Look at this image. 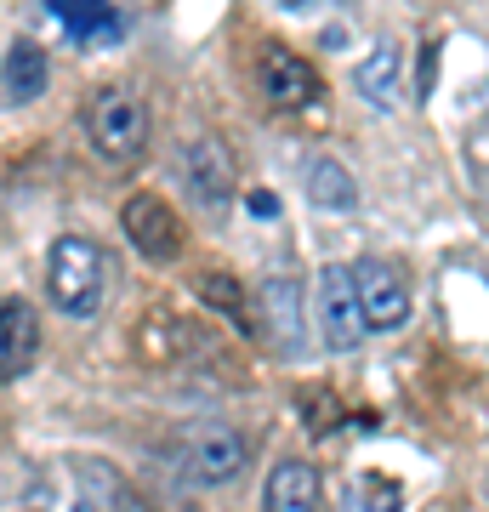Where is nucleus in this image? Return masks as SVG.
Here are the masks:
<instances>
[{
	"label": "nucleus",
	"mask_w": 489,
	"mask_h": 512,
	"mask_svg": "<svg viewBox=\"0 0 489 512\" xmlns=\"http://www.w3.org/2000/svg\"><path fill=\"white\" fill-rule=\"evenodd\" d=\"M347 512H404V484L387 473H359L353 495H347Z\"/></svg>",
	"instance_id": "obj_16"
},
{
	"label": "nucleus",
	"mask_w": 489,
	"mask_h": 512,
	"mask_svg": "<svg viewBox=\"0 0 489 512\" xmlns=\"http://www.w3.org/2000/svg\"><path fill=\"white\" fill-rule=\"evenodd\" d=\"M46 291H52L63 319H91V313L103 308V291H109L103 251L80 234H63L52 245V256H46Z\"/></svg>",
	"instance_id": "obj_1"
},
{
	"label": "nucleus",
	"mask_w": 489,
	"mask_h": 512,
	"mask_svg": "<svg viewBox=\"0 0 489 512\" xmlns=\"http://www.w3.org/2000/svg\"><path fill=\"white\" fill-rule=\"evenodd\" d=\"M279 6H290V12H308V6H319V0H279Z\"/></svg>",
	"instance_id": "obj_21"
},
{
	"label": "nucleus",
	"mask_w": 489,
	"mask_h": 512,
	"mask_svg": "<svg viewBox=\"0 0 489 512\" xmlns=\"http://www.w3.org/2000/svg\"><path fill=\"white\" fill-rule=\"evenodd\" d=\"M273 353H308V325H302V285L273 274L262 285V330H256Z\"/></svg>",
	"instance_id": "obj_8"
},
{
	"label": "nucleus",
	"mask_w": 489,
	"mask_h": 512,
	"mask_svg": "<svg viewBox=\"0 0 489 512\" xmlns=\"http://www.w3.org/2000/svg\"><path fill=\"white\" fill-rule=\"evenodd\" d=\"M120 222H126V239L154 262V268H165V262H177L182 256V222H177V211H171L165 200H154V194H131L126 211H120Z\"/></svg>",
	"instance_id": "obj_6"
},
{
	"label": "nucleus",
	"mask_w": 489,
	"mask_h": 512,
	"mask_svg": "<svg viewBox=\"0 0 489 512\" xmlns=\"http://www.w3.org/2000/svg\"><path fill=\"white\" fill-rule=\"evenodd\" d=\"M268 512H319V473H313V461H279L273 467Z\"/></svg>",
	"instance_id": "obj_13"
},
{
	"label": "nucleus",
	"mask_w": 489,
	"mask_h": 512,
	"mask_svg": "<svg viewBox=\"0 0 489 512\" xmlns=\"http://www.w3.org/2000/svg\"><path fill=\"white\" fill-rule=\"evenodd\" d=\"M353 274H359V302L370 330H399L410 319V279H404L399 262L364 256V262H353Z\"/></svg>",
	"instance_id": "obj_4"
},
{
	"label": "nucleus",
	"mask_w": 489,
	"mask_h": 512,
	"mask_svg": "<svg viewBox=\"0 0 489 512\" xmlns=\"http://www.w3.org/2000/svg\"><path fill=\"white\" fill-rule=\"evenodd\" d=\"M256 86L273 109H308L319 103V74L290 52V46H262L256 52Z\"/></svg>",
	"instance_id": "obj_7"
},
{
	"label": "nucleus",
	"mask_w": 489,
	"mask_h": 512,
	"mask_svg": "<svg viewBox=\"0 0 489 512\" xmlns=\"http://www.w3.org/2000/svg\"><path fill=\"white\" fill-rule=\"evenodd\" d=\"M308 200L330 217H347L353 205H359V183H353V171L342 160H313L308 165Z\"/></svg>",
	"instance_id": "obj_14"
},
{
	"label": "nucleus",
	"mask_w": 489,
	"mask_h": 512,
	"mask_svg": "<svg viewBox=\"0 0 489 512\" xmlns=\"http://www.w3.org/2000/svg\"><path fill=\"white\" fill-rule=\"evenodd\" d=\"M182 177H188V194H194V200L211 205V211H222V205L234 200V183H239L234 148L222 143L217 131L194 137V143H188V154H182Z\"/></svg>",
	"instance_id": "obj_5"
},
{
	"label": "nucleus",
	"mask_w": 489,
	"mask_h": 512,
	"mask_svg": "<svg viewBox=\"0 0 489 512\" xmlns=\"http://www.w3.org/2000/svg\"><path fill=\"white\" fill-rule=\"evenodd\" d=\"M319 330H325V348L353 353L364 342V302H359V274L330 262L319 268Z\"/></svg>",
	"instance_id": "obj_3"
},
{
	"label": "nucleus",
	"mask_w": 489,
	"mask_h": 512,
	"mask_svg": "<svg viewBox=\"0 0 489 512\" xmlns=\"http://www.w3.org/2000/svg\"><path fill=\"white\" fill-rule=\"evenodd\" d=\"M200 296H205L217 313H228L239 330H262V325L251 319V308H245V291H239L234 274H205V279H200Z\"/></svg>",
	"instance_id": "obj_17"
},
{
	"label": "nucleus",
	"mask_w": 489,
	"mask_h": 512,
	"mask_svg": "<svg viewBox=\"0 0 489 512\" xmlns=\"http://www.w3.org/2000/svg\"><path fill=\"white\" fill-rule=\"evenodd\" d=\"M46 6H52V18L63 23V35L74 46H114L126 35V23L109 0H46Z\"/></svg>",
	"instance_id": "obj_10"
},
{
	"label": "nucleus",
	"mask_w": 489,
	"mask_h": 512,
	"mask_svg": "<svg viewBox=\"0 0 489 512\" xmlns=\"http://www.w3.org/2000/svg\"><path fill=\"white\" fill-rule=\"evenodd\" d=\"M251 217H262V222L279 217V200H273L268 188H256V194H251Z\"/></svg>",
	"instance_id": "obj_20"
},
{
	"label": "nucleus",
	"mask_w": 489,
	"mask_h": 512,
	"mask_svg": "<svg viewBox=\"0 0 489 512\" xmlns=\"http://www.w3.org/2000/svg\"><path fill=\"white\" fill-rule=\"evenodd\" d=\"M245 461H251V444L239 439L234 427H211V433H200V439L188 444V478L194 484H228V478L245 473Z\"/></svg>",
	"instance_id": "obj_9"
},
{
	"label": "nucleus",
	"mask_w": 489,
	"mask_h": 512,
	"mask_svg": "<svg viewBox=\"0 0 489 512\" xmlns=\"http://www.w3.org/2000/svg\"><path fill=\"white\" fill-rule=\"evenodd\" d=\"M353 80H359V92L370 97L376 109H387V103L399 97V46H393V40H381L376 52L359 63V74H353Z\"/></svg>",
	"instance_id": "obj_15"
},
{
	"label": "nucleus",
	"mask_w": 489,
	"mask_h": 512,
	"mask_svg": "<svg viewBox=\"0 0 489 512\" xmlns=\"http://www.w3.org/2000/svg\"><path fill=\"white\" fill-rule=\"evenodd\" d=\"M74 512H97V507H91V501H80V507H74Z\"/></svg>",
	"instance_id": "obj_22"
},
{
	"label": "nucleus",
	"mask_w": 489,
	"mask_h": 512,
	"mask_svg": "<svg viewBox=\"0 0 489 512\" xmlns=\"http://www.w3.org/2000/svg\"><path fill=\"white\" fill-rule=\"evenodd\" d=\"M40 348V325H35V308L23 302V296H6L0 302V376L6 382H18L29 359Z\"/></svg>",
	"instance_id": "obj_11"
},
{
	"label": "nucleus",
	"mask_w": 489,
	"mask_h": 512,
	"mask_svg": "<svg viewBox=\"0 0 489 512\" xmlns=\"http://www.w3.org/2000/svg\"><path fill=\"white\" fill-rule=\"evenodd\" d=\"M86 131L103 160H137L148 143V109L131 92H97L86 109Z\"/></svg>",
	"instance_id": "obj_2"
},
{
	"label": "nucleus",
	"mask_w": 489,
	"mask_h": 512,
	"mask_svg": "<svg viewBox=\"0 0 489 512\" xmlns=\"http://www.w3.org/2000/svg\"><path fill=\"white\" fill-rule=\"evenodd\" d=\"M472 171L489 183V114L478 120V131H472Z\"/></svg>",
	"instance_id": "obj_19"
},
{
	"label": "nucleus",
	"mask_w": 489,
	"mask_h": 512,
	"mask_svg": "<svg viewBox=\"0 0 489 512\" xmlns=\"http://www.w3.org/2000/svg\"><path fill=\"white\" fill-rule=\"evenodd\" d=\"M46 74H52V63H46V52H40L35 40H12L6 46V109L35 103L46 92Z\"/></svg>",
	"instance_id": "obj_12"
},
{
	"label": "nucleus",
	"mask_w": 489,
	"mask_h": 512,
	"mask_svg": "<svg viewBox=\"0 0 489 512\" xmlns=\"http://www.w3.org/2000/svg\"><path fill=\"white\" fill-rule=\"evenodd\" d=\"M109 512H154V507H148L131 484H120V478H114V484H109Z\"/></svg>",
	"instance_id": "obj_18"
}]
</instances>
